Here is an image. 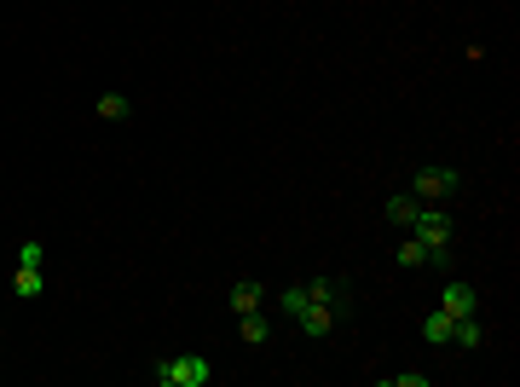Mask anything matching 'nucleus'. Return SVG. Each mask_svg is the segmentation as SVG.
<instances>
[{
    "label": "nucleus",
    "instance_id": "9d476101",
    "mask_svg": "<svg viewBox=\"0 0 520 387\" xmlns=\"http://www.w3.org/2000/svg\"><path fill=\"white\" fill-rule=\"evenodd\" d=\"M451 324H457V318H451L446 306H434V313L423 318V341H434V347H451Z\"/></svg>",
    "mask_w": 520,
    "mask_h": 387
},
{
    "label": "nucleus",
    "instance_id": "f8f14e48",
    "mask_svg": "<svg viewBox=\"0 0 520 387\" xmlns=\"http://www.w3.org/2000/svg\"><path fill=\"white\" fill-rule=\"evenodd\" d=\"M128 110H134V98H128V93H98V116H105V121H128Z\"/></svg>",
    "mask_w": 520,
    "mask_h": 387
},
{
    "label": "nucleus",
    "instance_id": "423d86ee",
    "mask_svg": "<svg viewBox=\"0 0 520 387\" xmlns=\"http://www.w3.org/2000/svg\"><path fill=\"white\" fill-rule=\"evenodd\" d=\"M260 301H267V283L260 278H237L231 283V313H254Z\"/></svg>",
    "mask_w": 520,
    "mask_h": 387
},
{
    "label": "nucleus",
    "instance_id": "2eb2a0df",
    "mask_svg": "<svg viewBox=\"0 0 520 387\" xmlns=\"http://www.w3.org/2000/svg\"><path fill=\"white\" fill-rule=\"evenodd\" d=\"M393 387H428V370H400V375H393Z\"/></svg>",
    "mask_w": 520,
    "mask_h": 387
},
{
    "label": "nucleus",
    "instance_id": "ddd939ff",
    "mask_svg": "<svg viewBox=\"0 0 520 387\" xmlns=\"http://www.w3.org/2000/svg\"><path fill=\"white\" fill-rule=\"evenodd\" d=\"M400 267H405V272H423V267H428V243L405 237V243H400Z\"/></svg>",
    "mask_w": 520,
    "mask_h": 387
},
{
    "label": "nucleus",
    "instance_id": "39448f33",
    "mask_svg": "<svg viewBox=\"0 0 520 387\" xmlns=\"http://www.w3.org/2000/svg\"><path fill=\"white\" fill-rule=\"evenodd\" d=\"M439 306H446L451 318H469V313H480V295H474V283H469V278H451V283H446V295H439Z\"/></svg>",
    "mask_w": 520,
    "mask_h": 387
},
{
    "label": "nucleus",
    "instance_id": "f257e3e1",
    "mask_svg": "<svg viewBox=\"0 0 520 387\" xmlns=\"http://www.w3.org/2000/svg\"><path fill=\"white\" fill-rule=\"evenodd\" d=\"M151 382L157 387H208L214 382V364H208L203 352H174V359L151 364Z\"/></svg>",
    "mask_w": 520,
    "mask_h": 387
},
{
    "label": "nucleus",
    "instance_id": "f03ea898",
    "mask_svg": "<svg viewBox=\"0 0 520 387\" xmlns=\"http://www.w3.org/2000/svg\"><path fill=\"white\" fill-rule=\"evenodd\" d=\"M416 191L411 197H423V203H451V197L462 191V168H451V162H434V168H416Z\"/></svg>",
    "mask_w": 520,
    "mask_h": 387
},
{
    "label": "nucleus",
    "instance_id": "4468645a",
    "mask_svg": "<svg viewBox=\"0 0 520 387\" xmlns=\"http://www.w3.org/2000/svg\"><path fill=\"white\" fill-rule=\"evenodd\" d=\"M18 267H47V249H41L35 237H24L18 243Z\"/></svg>",
    "mask_w": 520,
    "mask_h": 387
},
{
    "label": "nucleus",
    "instance_id": "9b49d317",
    "mask_svg": "<svg viewBox=\"0 0 520 387\" xmlns=\"http://www.w3.org/2000/svg\"><path fill=\"white\" fill-rule=\"evenodd\" d=\"M12 290L24 295V301H41V290H47V272H41V267H18Z\"/></svg>",
    "mask_w": 520,
    "mask_h": 387
},
{
    "label": "nucleus",
    "instance_id": "6e6552de",
    "mask_svg": "<svg viewBox=\"0 0 520 387\" xmlns=\"http://www.w3.org/2000/svg\"><path fill=\"white\" fill-rule=\"evenodd\" d=\"M480 341H485V324H480V313H469V318H457V324H451V347L474 352Z\"/></svg>",
    "mask_w": 520,
    "mask_h": 387
},
{
    "label": "nucleus",
    "instance_id": "7ed1b4c3",
    "mask_svg": "<svg viewBox=\"0 0 520 387\" xmlns=\"http://www.w3.org/2000/svg\"><path fill=\"white\" fill-rule=\"evenodd\" d=\"M301 290H307V283H301ZM341 318H347V313H341V306H336V301H318V295H307V306H301V313H295V324H301V336H313V341H324V336H330V329H336V324H341Z\"/></svg>",
    "mask_w": 520,
    "mask_h": 387
},
{
    "label": "nucleus",
    "instance_id": "20e7f679",
    "mask_svg": "<svg viewBox=\"0 0 520 387\" xmlns=\"http://www.w3.org/2000/svg\"><path fill=\"white\" fill-rule=\"evenodd\" d=\"M411 231H416V243H451V237H457V220H451V208L423 203V208H416V220H411Z\"/></svg>",
    "mask_w": 520,
    "mask_h": 387
},
{
    "label": "nucleus",
    "instance_id": "1a4fd4ad",
    "mask_svg": "<svg viewBox=\"0 0 520 387\" xmlns=\"http://www.w3.org/2000/svg\"><path fill=\"white\" fill-rule=\"evenodd\" d=\"M416 208H423V197L400 191V197H387V203H382V214H387V226H411V220H416Z\"/></svg>",
    "mask_w": 520,
    "mask_h": 387
},
{
    "label": "nucleus",
    "instance_id": "0eeeda50",
    "mask_svg": "<svg viewBox=\"0 0 520 387\" xmlns=\"http://www.w3.org/2000/svg\"><path fill=\"white\" fill-rule=\"evenodd\" d=\"M237 329H243L249 347H267V341H272V318L260 313V306H254V313H237Z\"/></svg>",
    "mask_w": 520,
    "mask_h": 387
}]
</instances>
